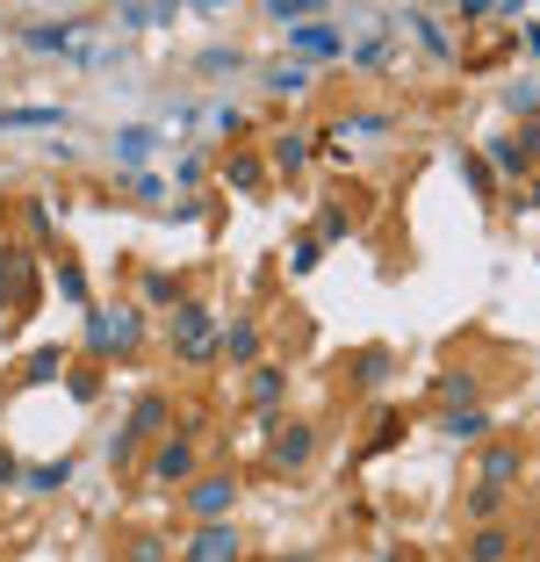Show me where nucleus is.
Masks as SVG:
<instances>
[{
	"mask_svg": "<svg viewBox=\"0 0 540 562\" xmlns=\"http://www.w3.org/2000/svg\"><path fill=\"white\" fill-rule=\"evenodd\" d=\"M173 426V404L159 397V390H145V397L131 404V418H123V432L109 440V462H137L145 447H159V432Z\"/></svg>",
	"mask_w": 540,
	"mask_h": 562,
	"instance_id": "1",
	"label": "nucleus"
},
{
	"mask_svg": "<svg viewBox=\"0 0 540 562\" xmlns=\"http://www.w3.org/2000/svg\"><path fill=\"white\" fill-rule=\"evenodd\" d=\"M180 505H188V513H195L202 527H224L230 505H238V476H230V469H210V476L188 483V497H180Z\"/></svg>",
	"mask_w": 540,
	"mask_h": 562,
	"instance_id": "2",
	"label": "nucleus"
},
{
	"mask_svg": "<svg viewBox=\"0 0 540 562\" xmlns=\"http://www.w3.org/2000/svg\"><path fill=\"white\" fill-rule=\"evenodd\" d=\"M137 331H145V325H137L131 303H123V311H94V317H87V353H94V361H109V353H131Z\"/></svg>",
	"mask_w": 540,
	"mask_h": 562,
	"instance_id": "3",
	"label": "nucleus"
},
{
	"mask_svg": "<svg viewBox=\"0 0 540 562\" xmlns=\"http://www.w3.org/2000/svg\"><path fill=\"white\" fill-rule=\"evenodd\" d=\"M173 353L180 361H210L216 353V317L202 311V303H188V296L173 303Z\"/></svg>",
	"mask_w": 540,
	"mask_h": 562,
	"instance_id": "4",
	"label": "nucleus"
},
{
	"mask_svg": "<svg viewBox=\"0 0 540 562\" xmlns=\"http://www.w3.org/2000/svg\"><path fill=\"white\" fill-rule=\"evenodd\" d=\"M36 303V260L22 246H0V311L22 317Z\"/></svg>",
	"mask_w": 540,
	"mask_h": 562,
	"instance_id": "5",
	"label": "nucleus"
},
{
	"mask_svg": "<svg viewBox=\"0 0 540 562\" xmlns=\"http://www.w3.org/2000/svg\"><path fill=\"white\" fill-rule=\"evenodd\" d=\"M483 151H491L483 166H497V173H511V181H526V173L540 166V123H519L511 137H497V145H483Z\"/></svg>",
	"mask_w": 540,
	"mask_h": 562,
	"instance_id": "6",
	"label": "nucleus"
},
{
	"mask_svg": "<svg viewBox=\"0 0 540 562\" xmlns=\"http://www.w3.org/2000/svg\"><path fill=\"white\" fill-rule=\"evenodd\" d=\"M267 462H274L281 476H295V469H311V462H317V432L303 426V418H295V426H281V432H274V447H267Z\"/></svg>",
	"mask_w": 540,
	"mask_h": 562,
	"instance_id": "7",
	"label": "nucleus"
},
{
	"mask_svg": "<svg viewBox=\"0 0 540 562\" xmlns=\"http://www.w3.org/2000/svg\"><path fill=\"white\" fill-rule=\"evenodd\" d=\"M195 476H202L195 440H159L151 447V483H195Z\"/></svg>",
	"mask_w": 540,
	"mask_h": 562,
	"instance_id": "8",
	"label": "nucleus"
},
{
	"mask_svg": "<svg viewBox=\"0 0 540 562\" xmlns=\"http://www.w3.org/2000/svg\"><path fill=\"white\" fill-rule=\"evenodd\" d=\"M180 562H246V541H238V527H195V541H188V555Z\"/></svg>",
	"mask_w": 540,
	"mask_h": 562,
	"instance_id": "9",
	"label": "nucleus"
},
{
	"mask_svg": "<svg viewBox=\"0 0 540 562\" xmlns=\"http://www.w3.org/2000/svg\"><path fill=\"white\" fill-rule=\"evenodd\" d=\"M216 353H224L230 368H260V325H252V317H230V325L216 331Z\"/></svg>",
	"mask_w": 540,
	"mask_h": 562,
	"instance_id": "10",
	"label": "nucleus"
},
{
	"mask_svg": "<svg viewBox=\"0 0 540 562\" xmlns=\"http://www.w3.org/2000/svg\"><path fill=\"white\" fill-rule=\"evenodd\" d=\"M519 476H526V447H519V440L483 447V483H491V491H511Z\"/></svg>",
	"mask_w": 540,
	"mask_h": 562,
	"instance_id": "11",
	"label": "nucleus"
},
{
	"mask_svg": "<svg viewBox=\"0 0 540 562\" xmlns=\"http://www.w3.org/2000/svg\"><path fill=\"white\" fill-rule=\"evenodd\" d=\"M289 44L303 50V58H346V36L331 30V22H303V30H289Z\"/></svg>",
	"mask_w": 540,
	"mask_h": 562,
	"instance_id": "12",
	"label": "nucleus"
},
{
	"mask_svg": "<svg viewBox=\"0 0 540 562\" xmlns=\"http://www.w3.org/2000/svg\"><path fill=\"white\" fill-rule=\"evenodd\" d=\"M511 548H519V533H511L505 519H491V527H475V541H469V562H505Z\"/></svg>",
	"mask_w": 540,
	"mask_h": 562,
	"instance_id": "13",
	"label": "nucleus"
},
{
	"mask_svg": "<svg viewBox=\"0 0 540 562\" xmlns=\"http://www.w3.org/2000/svg\"><path fill=\"white\" fill-rule=\"evenodd\" d=\"M246 397H252V412H281V397H289V375H281V368H252Z\"/></svg>",
	"mask_w": 540,
	"mask_h": 562,
	"instance_id": "14",
	"label": "nucleus"
},
{
	"mask_svg": "<svg viewBox=\"0 0 540 562\" xmlns=\"http://www.w3.org/2000/svg\"><path fill=\"white\" fill-rule=\"evenodd\" d=\"M475 390H483V382H475L469 368H447V375L432 382V397H440L447 412H469V404H475Z\"/></svg>",
	"mask_w": 540,
	"mask_h": 562,
	"instance_id": "15",
	"label": "nucleus"
},
{
	"mask_svg": "<svg viewBox=\"0 0 540 562\" xmlns=\"http://www.w3.org/2000/svg\"><path fill=\"white\" fill-rule=\"evenodd\" d=\"M440 432H447V440H461V447H475L483 432H491V412H483V404H469V412H447Z\"/></svg>",
	"mask_w": 540,
	"mask_h": 562,
	"instance_id": "16",
	"label": "nucleus"
},
{
	"mask_svg": "<svg viewBox=\"0 0 540 562\" xmlns=\"http://www.w3.org/2000/svg\"><path fill=\"white\" fill-rule=\"evenodd\" d=\"M461 505H469V519H475V527H491V519L505 513V491H491V483H475V491L461 497Z\"/></svg>",
	"mask_w": 540,
	"mask_h": 562,
	"instance_id": "17",
	"label": "nucleus"
},
{
	"mask_svg": "<svg viewBox=\"0 0 540 562\" xmlns=\"http://www.w3.org/2000/svg\"><path fill=\"white\" fill-rule=\"evenodd\" d=\"M311 166V137H274V173H303Z\"/></svg>",
	"mask_w": 540,
	"mask_h": 562,
	"instance_id": "18",
	"label": "nucleus"
},
{
	"mask_svg": "<svg viewBox=\"0 0 540 562\" xmlns=\"http://www.w3.org/2000/svg\"><path fill=\"white\" fill-rule=\"evenodd\" d=\"M137 289H145V303H151V311H173V303H180V281H173V274H159V267H151V274L137 281Z\"/></svg>",
	"mask_w": 540,
	"mask_h": 562,
	"instance_id": "19",
	"label": "nucleus"
},
{
	"mask_svg": "<svg viewBox=\"0 0 540 562\" xmlns=\"http://www.w3.org/2000/svg\"><path fill=\"white\" fill-rule=\"evenodd\" d=\"M50 375H66V353H58V347H36L30 361H22V382H50Z\"/></svg>",
	"mask_w": 540,
	"mask_h": 562,
	"instance_id": "20",
	"label": "nucleus"
},
{
	"mask_svg": "<svg viewBox=\"0 0 540 562\" xmlns=\"http://www.w3.org/2000/svg\"><path fill=\"white\" fill-rule=\"evenodd\" d=\"M410 30H418V44H426L432 58H454V36H440V22H432V15H410Z\"/></svg>",
	"mask_w": 540,
	"mask_h": 562,
	"instance_id": "21",
	"label": "nucleus"
},
{
	"mask_svg": "<svg viewBox=\"0 0 540 562\" xmlns=\"http://www.w3.org/2000/svg\"><path fill=\"white\" fill-rule=\"evenodd\" d=\"M390 58H396V36H382V30L353 50V66H390Z\"/></svg>",
	"mask_w": 540,
	"mask_h": 562,
	"instance_id": "22",
	"label": "nucleus"
},
{
	"mask_svg": "<svg viewBox=\"0 0 540 562\" xmlns=\"http://www.w3.org/2000/svg\"><path fill=\"white\" fill-rule=\"evenodd\" d=\"M145 151H151V131H123V137H115V159H123V166H137Z\"/></svg>",
	"mask_w": 540,
	"mask_h": 562,
	"instance_id": "23",
	"label": "nucleus"
},
{
	"mask_svg": "<svg viewBox=\"0 0 540 562\" xmlns=\"http://www.w3.org/2000/svg\"><path fill=\"white\" fill-rule=\"evenodd\" d=\"M0 123H8V131H36V123H58V109H8Z\"/></svg>",
	"mask_w": 540,
	"mask_h": 562,
	"instance_id": "24",
	"label": "nucleus"
},
{
	"mask_svg": "<svg viewBox=\"0 0 540 562\" xmlns=\"http://www.w3.org/2000/svg\"><path fill=\"white\" fill-rule=\"evenodd\" d=\"M66 476H72V462H44V469H30V491H58Z\"/></svg>",
	"mask_w": 540,
	"mask_h": 562,
	"instance_id": "25",
	"label": "nucleus"
},
{
	"mask_svg": "<svg viewBox=\"0 0 540 562\" xmlns=\"http://www.w3.org/2000/svg\"><path fill=\"white\" fill-rule=\"evenodd\" d=\"M30 50H72V30H50L44 22V30H30Z\"/></svg>",
	"mask_w": 540,
	"mask_h": 562,
	"instance_id": "26",
	"label": "nucleus"
},
{
	"mask_svg": "<svg viewBox=\"0 0 540 562\" xmlns=\"http://www.w3.org/2000/svg\"><path fill=\"white\" fill-rule=\"evenodd\" d=\"M317 252H325L317 238H295V252H289V274H311V267H317Z\"/></svg>",
	"mask_w": 540,
	"mask_h": 562,
	"instance_id": "27",
	"label": "nucleus"
},
{
	"mask_svg": "<svg viewBox=\"0 0 540 562\" xmlns=\"http://www.w3.org/2000/svg\"><path fill=\"white\" fill-rule=\"evenodd\" d=\"M66 390H72V404H94V397H101V375H94V368H80Z\"/></svg>",
	"mask_w": 540,
	"mask_h": 562,
	"instance_id": "28",
	"label": "nucleus"
},
{
	"mask_svg": "<svg viewBox=\"0 0 540 562\" xmlns=\"http://www.w3.org/2000/svg\"><path fill=\"white\" fill-rule=\"evenodd\" d=\"M123 22H131V30H151V22H173V8H123Z\"/></svg>",
	"mask_w": 540,
	"mask_h": 562,
	"instance_id": "29",
	"label": "nucleus"
},
{
	"mask_svg": "<svg viewBox=\"0 0 540 562\" xmlns=\"http://www.w3.org/2000/svg\"><path fill=\"white\" fill-rule=\"evenodd\" d=\"M260 181H267L260 159H238V166H230V188H260Z\"/></svg>",
	"mask_w": 540,
	"mask_h": 562,
	"instance_id": "30",
	"label": "nucleus"
},
{
	"mask_svg": "<svg viewBox=\"0 0 540 562\" xmlns=\"http://www.w3.org/2000/svg\"><path fill=\"white\" fill-rule=\"evenodd\" d=\"M382 375H390V353H382V347L360 353V382H382Z\"/></svg>",
	"mask_w": 540,
	"mask_h": 562,
	"instance_id": "31",
	"label": "nucleus"
},
{
	"mask_svg": "<svg viewBox=\"0 0 540 562\" xmlns=\"http://www.w3.org/2000/svg\"><path fill=\"white\" fill-rule=\"evenodd\" d=\"M58 289H66L72 303H87V274H80V267H66V274H58Z\"/></svg>",
	"mask_w": 540,
	"mask_h": 562,
	"instance_id": "32",
	"label": "nucleus"
},
{
	"mask_svg": "<svg viewBox=\"0 0 540 562\" xmlns=\"http://www.w3.org/2000/svg\"><path fill=\"white\" fill-rule=\"evenodd\" d=\"M396 432H404V418L390 412V418H382V426H375V440H368V447H396Z\"/></svg>",
	"mask_w": 540,
	"mask_h": 562,
	"instance_id": "33",
	"label": "nucleus"
},
{
	"mask_svg": "<svg viewBox=\"0 0 540 562\" xmlns=\"http://www.w3.org/2000/svg\"><path fill=\"white\" fill-rule=\"evenodd\" d=\"M131 562H166V541H151V533H145V541L131 548Z\"/></svg>",
	"mask_w": 540,
	"mask_h": 562,
	"instance_id": "34",
	"label": "nucleus"
},
{
	"mask_svg": "<svg viewBox=\"0 0 540 562\" xmlns=\"http://www.w3.org/2000/svg\"><path fill=\"white\" fill-rule=\"evenodd\" d=\"M22 469H15V454H8V447H0V483H15Z\"/></svg>",
	"mask_w": 540,
	"mask_h": 562,
	"instance_id": "35",
	"label": "nucleus"
},
{
	"mask_svg": "<svg viewBox=\"0 0 540 562\" xmlns=\"http://www.w3.org/2000/svg\"><path fill=\"white\" fill-rule=\"evenodd\" d=\"M281 562H311V555H281Z\"/></svg>",
	"mask_w": 540,
	"mask_h": 562,
	"instance_id": "36",
	"label": "nucleus"
},
{
	"mask_svg": "<svg viewBox=\"0 0 540 562\" xmlns=\"http://www.w3.org/2000/svg\"><path fill=\"white\" fill-rule=\"evenodd\" d=\"M533 210H540V181H533Z\"/></svg>",
	"mask_w": 540,
	"mask_h": 562,
	"instance_id": "37",
	"label": "nucleus"
}]
</instances>
